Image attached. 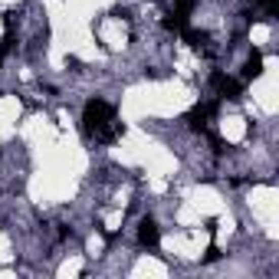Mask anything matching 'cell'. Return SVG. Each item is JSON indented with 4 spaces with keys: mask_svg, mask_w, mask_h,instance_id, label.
Returning <instances> with one entry per match:
<instances>
[{
    "mask_svg": "<svg viewBox=\"0 0 279 279\" xmlns=\"http://www.w3.org/2000/svg\"><path fill=\"white\" fill-rule=\"evenodd\" d=\"M112 118H115V112H112L109 102H102V99H89V102H86V109H82V128H86V135L99 138V131L106 128Z\"/></svg>",
    "mask_w": 279,
    "mask_h": 279,
    "instance_id": "1",
    "label": "cell"
},
{
    "mask_svg": "<svg viewBox=\"0 0 279 279\" xmlns=\"http://www.w3.org/2000/svg\"><path fill=\"white\" fill-rule=\"evenodd\" d=\"M211 86L217 89L223 99H240V95H243V86H240V82L230 79V76H223V73H214V76H211Z\"/></svg>",
    "mask_w": 279,
    "mask_h": 279,
    "instance_id": "2",
    "label": "cell"
},
{
    "mask_svg": "<svg viewBox=\"0 0 279 279\" xmlns=\"http://www.w3.org/2000/svg\"><path fill=\"white\" fill-rule=\"evenodd\" d=\"M217 112V102H207V106H194L187 112V125H191L194 131H204L207 128V118Z\"/></svg>",
    "mask_w": 279,
    "mask_h": 279,
    "instance_id": "3",
    "label": "cell"
},
{
    "mask_svg": "<svg viewBox=\"0 0 279 279\" xmlns=\"http://www.w3.org/2000/svg\"><path fill=\"white\" fill-rule=\"evenodd\" d=\"M158 240H161V233H158V223L151 217H145L138 223V243L142 247H158Z\"/></svg>",
    "mask_w": 279,
    "mask_h": 279,
    "instance_id": "4",
    "label": "cell"
},
{
    "mask_svg": "<svg viewBox=\"0 0 279 279\" xmlns=\"http://www.w3.org/2000/svg\"><path fill=\"white\" fill-rule=\"evenodd\" d=\"M181 33H184V40L191 43V50H204V46H207V40H211L204 30H187V26H184Z\"/></svg>",
    "mask_w": 279,
    "mask_h": 279,
    "instance_id": "5",
    "label": "cell"
},
{
    "mask_svg": "<svg viewBox=\"0 0 279 279\" xmlns=\"http://www.w3.org/2000/svg\"><path fill=\"white\" fill-rule=\"evenodd\" d=\"M260 73H263V56H260V50H253V53H250V59H247L243 76H247V79H256Z\"/></svg>",
    "mask_w": 279,
    "mask_h": 279,
    "instance_id": "6",
    "label": "cell"
},
{
    "mask_svg": "<svg viewBox=\"0 0 279 279\" xmlns=\"http://www.w3.org/2000/svg\"><path fill=\"white\" fill-rule=\"evenodd\" d=\"M164 26H167V30H184V26H187V17L171 13V17H164Z\"/></svg>",
    "mask_w": 279,
    "mask_h": 279,
    "instance_id": "7",
    "label": "cell"
},
{
    "mask_svg": "<svg viewBox=\"0 0 279 279\" xmlns=\"http://www.w3.org/2000/svg\"><path fill=\"white\" fill-rule=\"evenodd\" d=\"M174 13H181V17H191V13H194V0H174Z\"/></svg>",
    "mask_w": 279,
    "mask_h": 279,
    "instance_id": "8",
    "label": "cell"
},
{
    "mask_svg": "<svg viewBox=\"0 0 279 279\" xmlns=\"http://www.w3.org/2000/svg\"><path fill=\"white\" fill-rule=\"evenodd\" d=\"M256 4L266 7V17H263V20H269V17H276V13H279V0H256Z\"/></svg>",
    "mask_w": 279,
    "mask_h": 279,
    "instance_id": "9",
    "label": "cell"
},
{
    "mask_svg": "<svg viewBox=\"0 0 279 279\" xmlns=\"http://www.w3.org/2000/svg\"><path fill=\"white\" fill-rule=\"evenodd\" d=\"M217 256H220V250H217V247H214V243H211V250H207V256H204V260H207V263H214V260H217Z\"/></svg>",
    "mask_w": 279,
    "mask_h": 279,
    "instance_id": "10",
    "label": "cell"
}]
</instances>
